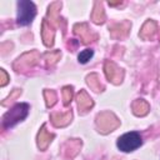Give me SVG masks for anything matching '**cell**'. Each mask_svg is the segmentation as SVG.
Segmentation results:
<instances>
[{
    "label": "cell",
    "mask_w": 160,
    "mask_h": 160,
    "mask_svg": "<svg viewBox=\"0 0 160 160\" xmlns=\"http://www.w3.org/2000/svg\"><path fill=\"white\" fill-rule=\"evenodd\" d=\"M29 112V105L25 102H20L16 104L11 110H9L4 118H2V125L5 129H10L12 128L15 124H18L19 121L24 120L28 116Z\"/></svg>",
    "instance_id": "cell-1"
},
{
    "label": "cell",
    "mask_w": 160,
    "mask_h": 160,
    "mask_svg": "<svg viewBox=\"0 0 160 160\" xmlns=\"http://www.w3.org/2000/svg\"><path fill=\"white\" fill-rule=\"evenodd\" d=\"M1 76H2V81H1V85L4 86V85L6 84V81H8V75H6V72H5L4 70H1Z\"/></svg>",
    "instance_id": "cell-8"
},
{
    "label": "cell",
    "mask_w": 160,
    "mask_h": 160,
    "mask_svg": "<svg viewBox=\"0 0 160 160\" xmlns=\"http://www.w3.org/2000/svg\"><path fill=\"white\" fill-rule=\"evenodd\" d=\"M71 95H72V91H71V88H65L64 89V104L68 105L69 101L71 100Z\"/></svg>",
    "instance_id": "cell-7"
},
{
    "label": "cell",
    "mask_w": 160,
    "mask_h": 160,
    "mask_svg": "<svg viewBox=\"0 0 160 160\" xmlns=\"http://www.w3.org/2000/svg\"><path fill=\"white\" fill-rule=\"evenodd\" d=\"M78 104H79V108H80V109H86V108H89V106L92 105V101H91V99L86 95V92L81 91V92L79 94V96H78Z\"/></svg>",
    "instance_id": "cell-4"
},
{
    "label": "cell",
    "mask_w": 160,
    "mask_h": 160,
    "mask_svg": "<svg viewBox=\"0 0 160 160\" xmlns=\"http://www.w3.org/2000/svg\"><path fill=\"white\" fill-rule=\"evenodd\" d=\"M36 15V8L34 5V2L28 1V0H20L18 2V18L16 21L19 25L25 26L29 25L32 19Z\"/></svg>",
    "instance_id": "cell-2"
},
{
    "label": "cell",
    "mask_w": 160,
    "mask_h": 160,
    "mask_svg": "<svg viewBox=\"0 0 160 160\" xmlns=\"http://www.w3.org/2000/svg\"><path fill=\"white\" fill-rule=\"evenodd\" d=\"M141 144H142V139H141L140 134L136 132V131H131V132H126V134L121 135L118 139V142H116L118 148L121 151H125V152L134 151Z\"/></svg>",
    "instance_id": "cell-3"
},
{
    "label": "cell",
    "mask_w": 160,
    "mask_h": 160,
    "mask_svg": "<svg viewBox=\"0 0 160 160\" xmlns=\"http://www.w3.org/2000/svg\"><path fill=\"white\" fill-rule=\"evenodd\" d=\"M92 55H94V51H92L91 49H85V50H82V51L78 55V60H79L81 64H85V62H88V61L92 58Z\"/></svg>",
    "instance_id": "cell-6"
},
{
    "label": "cell",
    "mask_w": 160,
    "mask_h": 160,
    "mask_svg": "<svg viewBox=\"0 0 160 160\" xmlns=\"http://www.w3.org/2000/svg\"><path fill=\"white\" fill-rule=\"evenodd\" d=\"M51 138H52V135L48 134V132L45 131V128H42L41 131H40V134H39V146L42 148V149L46 148V145H48V142L50 141Z\"/></svg>",
    "instance_id": "cell-5"
}]
</instances>
